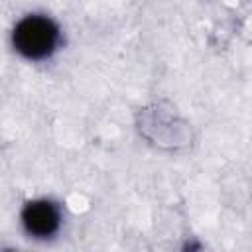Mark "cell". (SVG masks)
Segmentation results:
<instances>
[{
    "instance_id": "1",
    "label": "cell",
    "mask_w": 252,
    "mask_h": 252,
    "mask_svg": "<svg viewBox=\"0 0 252 252\" xmlns=\"http://www.w3.org/2000/svg\"><path fill=\"white\" fill-rule=\"evenodd\" d=\"M59 41L57 26L45 16H26L12 32V43L26 59H45Z\"/></svg>"
},
{
    "instance_id": "2",
    "label": "cell",
    "mask_w": 252,
    "mask_h": 252,
    "mask_svg": "<svg viewBox=\"0 0 252 252\" xmlns=\"http://www.w3.org/2000/svg\"><path fill=\"white\" fill-rule=\"evenodd\" d=\"M59 211L49 201H32L22 211L24 228L39 238L51 236L59 228Z\"/></svg>"
}]
</instances>
